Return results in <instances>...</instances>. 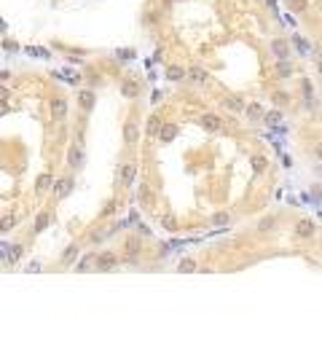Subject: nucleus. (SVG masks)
I'll list each match as a JSON object with an SVG mask.
<instances>
[{
    "label": "nucleus",
    "instance_id": "9d476101",
    "mask_svg": "<svg viewBox=\"0 0 322 357\" xmlns=\"http://www.w3.org/2000/svg\"><path fill=\"white\" fill-rule=\"evenodd\" d=\"M199 124H201L207 132H220V129H223V118H220L218 113H204V116L199 118Z\"/></svg>",
    "mask_w": 322,
    "mask_h": 357
},
{
    "label": "nucleus",
    "instance_id": "2eb2a0df",
    "mask_svg": "<svg viewBox=\"0 0 322 357\" xmlns=\"http://www.w3.org/2000/svg\"><path fill=\"white\" fill-rule=\"evenodd\" d=\"M51 186H54V175L51 172H43V175H38V180H35V191L38 194H46Z\"/></svg>",
    "mask_w": 322,
    "mask_h": 357
},
{
    "label": "nucleus",
    "instance_id": "e433bc0d",
    "mask_svg": "<svg viewBox=\"0 0 322 357\" xmlns=\"http://www.w3.org/2000/svg\"><path fill=\"white\" fill-rule=\"evenodd\" d=\"M247 113L258 118V116H260V105H250V108H247Z\"/></svg>",
    "mask_w": 322,
    "mask_h": 357
},
{
    "label": "nucleus",
    "instance_id": "6ab92c4d",
    "mask_svg": "<svg viewBox=\"0 0 322 357\" xmlns=\"http://www.w3.org/2000/svg\"><path fill=\"white\" fill-rule=\"evenodd\" d=\"M16 223H19V215H5V217H0V234H8L11 228H16Z\"/></svg>",
    "mask_w": 322,
    "mask_h": 357
},
{
    "label": "nucleus",
    "instance_id": "7c9ffc66",
    "mask_svg": "<svg viewBox=\"0 0 322 357\" xmlns=\"http://www.w3.org/2000/svg\"><path fill=\"white\" fill-rule=\"evenodd\" d=\"M266 164H268V161H266L263 156H255V158H253V169H255V172H263Z\"/></svg>",
    "mask_w": 322,
    "mask_h": 357
},
{
    "label": "nucleus",
    "instance_id": "f3484780",
    "mask_svg": "<svg viewBox=\"0 0 322 357\" xmlns=\"http://www.w3.org/2000/svg\"><path fill=\"white\" fill-rule=\"evenodd\" d=\"M49 223H51V215L49 213H41L35 217V226H32V234H43L46 228H49Z\"/></svg>",
    "mask_w": 322,
    "mask_h": 357
},
{
    "label": "nucleus",
    "instance_id": "9b49d317",
    "mask_svg": "<svg viewBox=\"0 0 322 357\" xmlns=\"http://www.w3.org/2000/svg\"><path fill=\"white\" fill-rule=\"evenodd\" d=\"M67 167H70V169H81V167H83V148H81V145H73V148H70V153H67Z\"/></svg>",
    "mask_w": 322,
    "mask_h": 357
},
{
    "label": "nucleus",
    "instance_id": "473e14b6",
    "mask_svg": "<svg viewBox=\"0 0 322 357\" xmlns=\"http://www.w3.org/2000/svg\"><path fill=\"white\" fill-rule=\"evenodd\" d=\"M91 261H94V255H86L81 263H78V272H86V269L91 266Z\"/></svg>",
    "mask_w": 322,
    "mask_h": 357
},
{
    "label": "nucleus",
    "instance_id": "6e6552de",
    "mask_svg": "<svg viewBox=\"0 0 322 357\" xmlns=\"http://www.w3.org/2000/svg\"><path fill=\"white\" fill-rule=\"evenodd\" d=\"M268 49H271V54L277 59H290V43H287L285 38H274V41L268 43Z\"/></svg>",
    "mask_w": 322,
    "mask_h": 357
},
{
    "label": "nucleus",
    "instance_id": "aec40b11",
    "mask_svg": "<svg viewBox=\"0 0 322 357\" xmlns=\"http://www.w3.org/2000/svg\"><path fill=\"white\" fill-rule=\"evenodd\" d=\"M156 135L161 137V143H169V140H175V137H177V127H175V124H167V127H161Z\"/></svg>",
    "mask_w": 322,
    "mask_h": 357
},
{
    "label": "nucleus",
    "instance_id": "393cba45",
    "mask_svg": "<svg viewBox=\"0 0 322 357\" xmlns=\"http://www.w3.org/2000/svg\"><path fill=\"white\" fill-rule=\"evenodd\" d=\"M78 250H81L78 244H70V247H67V253L62 255V263H64V266H67V263H73L75 258H78Z\"/></svg>",
    "mask_w": 322,
    "mask_h": 357
},
{
    "label": "nucleus",
    "instance_id": "4468645a",
    "mask_svg": "<svg viewBox=\"0 0 322 357\" xmlns=\"http://www.w3.org/2000/svg\"><path fill=\"white\" fill-rule=\"evenodd\" d=\"M94 91H91V89H83L81 91V94H78V105H81V110H86V113H89V110H94Z\"/></svg>",
    "mask_w": 322,
    "mask_h": 357
},
{
    "label": "nucleus",
    "instance_id": "cd10ccee",
    "mask_svg": "<svg viewBox=\"0 0 322 357\" xmlns=\"http://www.w3.org/2000/svg\"><path fill=\"white\" fill-rule=\"evenodd\" d=\"M22 253H24L22 244H14V247H8V261H11V263H16L19 258H22Z\"/></svg>",
    "mask_w": 322,
    "mask_h": 357
},
{
    "label": "nucleus",
    "instance_id": "0eeeda50",
    "mask_svg": "<svg viewBox=\"0 0 322 357\" xmlns=\"http://www.w3.org/2000/svg\"><path fill=\"white\" fill-rule=\"evenodd\" d=\"M124 143H127V148H137V143H140V127L134 121L124 124Z\"/></svg>",
    "mask_w": 322,
    "mask_h": 357
},
{
    "label": "nucleus",
    "instance_id": "4be33fe9",
    "mask_svg": "<svg viewBox=\"0 0 322 357\" xmlns=\"http://www.w3.org/2000/svg\"><path fill=\"white\" fill-rule=\"evenodd\" d=\"M167 78L177 83V81H183V78H186V70H183L180 65H169V68H167Z\"/></svg>",
    "mask_w": 322,
    "mask_h": 357
},
{
    "label": "nucleus",
    "instance_id": "f03ea898",
    "mask_svg": "<svg viewBox=\"0 0 322 357\" xmlns=\"http://www.w3.org/2000/svg\"><path fill=\"white\" fill-rule=\"evenodd\" d=\"M140 253H142L140 236H129V239L124 242V261H127V263H137V261H140Z\"/></svg>",
    "mask_w": 322,
    "mask_h": 357
},
{
    "label": "nucleus",
    "instance_id": "c9c22d12",
    "mask_svg": "<svg viewBox=\"0 0 322 357\" xmlns=\"http://www.w3.org/2000/svg\"><path fill=\"white\" fill-rule=\"evenodd\" d=\"M8 100H11V91L5 86H0V102H8Z\"/></svg>",
    "mask_w": 322,
    "mask_h": 357
},
{
    "label": "nucleus",
    "instance_id": "72a5a7b5",
    "mask_svg": "<svg viewBox=\"0 0 322 357\" xmlns=\"http://www.w3.org/2000/svg\"><path fill=\"white\" fill-rule=\"evenodd\" d=\"M150 234H153V231H150V228L145 226V223H140V226H137V236H145V239H148Z\"/></svg>",
    "mask_w": 322,
    "mask_h": 357
},
{
    "label": "nucleus",
    "instance_id": "7ed1b4c3",
    "mask_svg": "<svg viewBox=\"0 0 322 357\" xmlns=\"http://www.w3.org/2000/svg\"><path fill=\"white\" fill-rule=\"evenodd\" d=\"M67 97H51V102H49V110H51V118H54V121H64V118H67Z\"/></svg>",
    "mask_w": 322,
    "mask_h": 357
},
{
    "label": "nucleus",
    "instance_id": "2f4dec72",
    "mask_svg": "<svg viewBox=\"0 0 322 357\" xmlns=\"http://www.w3.org/2000/svg\"><path fill=\"white\" fill-rule=\"evenodd\" d=\"M159 124H161V118H159V116L150 118V124H148V132H150V135H156V132H159Z\"/></svg>",
    "mask_w": 322,
    "mask_h": 357
},
{
    "label": "nucleus",
    "instance_id": "20e7f679",
    "mask_svg": "<svg viewBox=\"0 0 322 357\" xmlns=\"http://www.w3.org/2000/svg\"><path fill=\"white\" fill-rule=\"evenodd\" d=\"M134 177H137V161H134V158H129L127 164H121V175H118L121 188H132L134 186Z\"/></svg>",
    "mask_w": 322,
    "mask_h": 357
},
{
    "label": "nucleus",
    "instance_id": "f704fd0d",
    "mask_svg": "<svg viewBox=\"0 0 322 357\" xmlns=\"http://www.w3.org/2000/svg\"><path fill=\"white\" fill-rule=\"evenodd\" d=\"M116 213V199H110L108 204H105V210H102V215H113Z\"/></svg>",
    "mask_w": 322,
    "mask_h": 357
},
{
    "label": "nucleus",
    "instance_id": "f8f14e48",
    "mask_svg": "<svg viewBox=\"0 0 322 357\" xmlns=\"http://www.w3.org/2000/svg\"><path fill=\"white\" fill-rule=\"evenodd\" d=\"M186 78H188L191 83H196V86H204L207 78H209V72L201 70V68H188V70H186Z\"/></svg>",
    "mask_w": 322,
    "mask_h": 357
},
{
    "label": "nucleus",
    "instance_id": "bb28decb",
    "mask_svg": "<svg viewBox=\"0 0 322 357\" xmlns=\"http://www.w3.org/2000/svg\"><path fill=\"white\" fill-rule=\"evenodd\" d=\"M274 105H277V108H287V105H290V94L277 91V94H274Z\"/></svg>",
    "mask_w": 322,
    "mask_h": 357
},
{
    "label": "nucleus",
    "instance_id": "a211bd4d",
    "mask_svg": "<svg viewBox=\"0 0 322 357\" xmlns=\"http://www.w3.org/2000/svg\"><path fill=\"white\" fill-rule=\"evenodd\" d=\"M121 94L127 97V100H134V97L140 94V86H137L134 81H124L121 83Z\"/></svg>",
    "mask_w": 322,
    "mask_h": 357
},
{
    "label": "nucleus",
    "instance_id": "39448f33",
    "mask_svg": "<svg viewBox=\"0 0 322 357\" xmlns=\"http://www.w3.org/2000/svg\"><path fill=\"white\" fill-rule=\"evenodd\" d=\"M137 202H140V207H145V210H156V194H153V188H150V183H140V188H137Z\"/></svg>",
    "mask_w": 322,
    "mask_h": 357
},
{
    "label": "nucleus",
    "instance_id": "c85d7f7f",
    "mask_svg": "<svg viewBox=\"0 0 322 357\" xmlns=\"http://www.w3.org/2000/svg\"><path fill=\"white\" fill-rule=\"evenodd\" d=\"M290 8L295 11V14H306V8H309V0H290Z\"/></svg>",
    "mask_w": 322,
    "mask_h": 357
},
{
    "label": "nucleus",
    "instance_id": "c756f323",
    "mask_svg": "<svg viewBox=\"0 0 322 357\" xmlns=\"http://www.w3.org/2000/svg\"><path fill=\"white\" fill-rule=\"evenodd\" d=\"M263 121H266V124H279V121H282V113H279V110H271V113L263 116Z\"/></svg>",
    "mask_w": 322,
    "mask_h": 357
},
{
    "label": "nucleus",
    "instance_id": "ddd939ff",
    "mask_svg": "<svg viewBox=\"0 0 322 357\" xmlns=\"http://www.w3.org/2000/svg\"><path fill=\"white\" fill-rule=\"evenodd\" d=\"M293 62L290 59H277V68H274V72H277V78L279 81H285V78H290L293 75Z\"/></svg>",
    "mask_w": 322,
    "mask_h": 357
},
{
    "label": "nucleus",
    "instance_id": "412c9836",
    "mask_svg": "<svg viewBox=\"0 0 322 357\" xmlns=\"http://www.w3.org/2000/svg\"><path fill=\"white\" fill-rule=\"evenodd\" d=\"M274 226H277V215H266V217H260V223H258V231L260 234H268Z\"/></svg>",
    "mask_w": 322,
    "mask_h": 357
},
{
    "label": "nucleus",
    "instance_id": "b1692460",
    "mask_svg": "<svg viewBox=\"0 0 322 357\" xmlns=\"http://www.w3.org/2000/svg\"><path fill=\"white\" fill-rule=\"evenodd\" d=\"M177 269H180V272H186V274H193L199 266H196V261H193V258H183V261H180V266H177Z\"/></svg>",
    "mask_w": 322,
    "mask_h": 357
},
{
    "label": "nucleus",
    "instance_id": "a878e982",
    "mask_svg": "<svg viewBox=\"0 0 322 357\" xmlns=\"http://www.w3.org/2000/svg\"><path fill=\"white\" fill-rule=\"evenodd\" d=\"M223 105L231 108V110H242V108H245V102H242L239 97H223Z\"/></svg>",
    "mask_w": 322,
    "mask_h": 357
},
{
    "label": "nucleus",
    "instance_id": "1a4fd4ad",
    "mask_svg": "<svg viewBox=\"0 0 322 357\" xmlns=\"http://www.w3.org/2000/svg\"><path fill=\"white\" fill-rule=\"evenodd\" d=\"M73 188H75V180H73V177H62V180L54 186V196L62 202V199H67V196L73 194Z\"/></svg>",
    "mask_w": 322,
    "mask_h": 357
},
{
    "label": "nucleus",
    "instance_id": "f257e3e1",
    "mask_svg": "<svg viewBox=\"0 0 322 357\" xmlns=\"http://www.w3.org/2000/svg\"><path fill=\"white\" fill-rule=\"evenodd\" d=\"M94 269L97 272H113V269L118 266V255L113 253V250H102L100 255H94Z\"/></svg>",
    "mask_w": 322,
    "mask_h": 357
},
{
    "label": "nucleus",
    "instance_id": "5701e85b",
    "mask_svg": "<svg viewBox=\"0 0 322 357\" xmlns=\"http://www.w3.org/2000/svg\"><path fill=\"white\" fill-rule=\"evenodd\" d=\"M209 223H212L215 228L228 226V223H231V213H215V215H212V220H209Z\"/></svg>",
    "mask_w": 322,
    "mask_h": 357
},
{
    "label": "nucleus",
    "instance_id": "dca6fc26",
    "mask_svg": "<svg viewBox=\"0 0 322 357\" xmlns=\"http://www.w3.org/2000/svg\"><path fill=\"white\" fill-rule=\"evenodd\" d=\"M159 223H161V228L164 231H172V234H175V231H180V226H177V217L175 215H159Z\"/></svg>",
    "mask_w": 322,
    "mask_h": 357
},
{
    "label": "nucleus",
    "instance_id": "423d86ee",
    "mask_svg": "<svg viewBox=\"0 0 322 357\" xmlns=\"http://www.w3.org/2000/svg\"><path fill=\"white\" fill-rule=\"evenodd\" d=\"M295 236H301V239H312V236H317V223L304 217V220L295 223Z\"/></svg>",
    "mask_w": 322,
    "mask_h": 357
}]
</instances>
